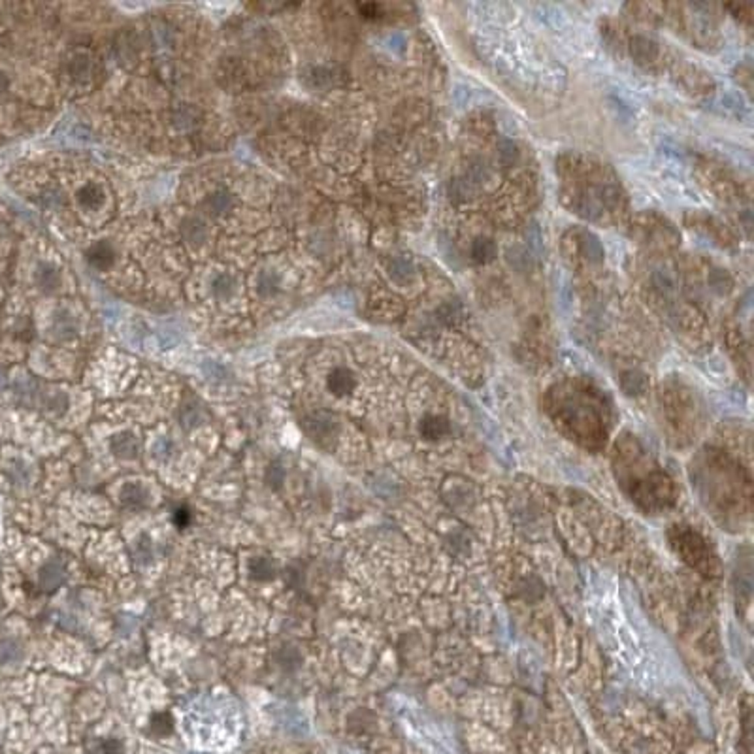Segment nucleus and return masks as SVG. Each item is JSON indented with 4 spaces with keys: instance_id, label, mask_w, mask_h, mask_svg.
I'll list each match as a JSON object with an SVG mask.
<instances>
[{
    "instance_id": "0eeeda50",
    "label": "nucleus",
    "mask_w": 754,
    "mask_h": 754,
    "mask_svg": "<svg viewBox=\"0 0 754 754\" xmlns=\"http://www.w3.org/2000/svg\"><path fill=\"white\" fill-rule=\"evenodd\" d=\"M326 389L336 396V398L353 395L354 389H357V376H354V371L349 370L347 366H336L334 370L330 371L328 377H326Z\"/></svg>"
},
{
    "instance_id": "aec40b11",
    "label": "nucleus",
    "mask_w": 754,
    "mask_h": 754,
    "mask_svg": "<svg viewBox=\"0 0 754 754\" xmlns=\"http://www.w3.org/2000/svg\"><path fill=\"white\" fill-rule=\"evenodd\" d=\"M121 500L130 507L146 506V500H148V490L143 489L141 485L127 483L123 487V492H121Z\"/></svg>"
},
{
    "instance_id": "20e7f679",
    "label": "nucleus",
    "mask_w": 754,
    "mask_h": 754,
    "mask_svg": "<svg viewBox=\"0 0 754 754\" xmlns=\"http://www.w3.org/2000/svg\"><path fill=\"white\" fill-rule=\"evenodd\" d=\"M667 542L677 556L701 575L713 577L720 570L719 558L709 542L692 526L675 525L667 530Z\"/></svg>"
},
{
    "instance_id": "f8f14e48",
    "label": "nucleus",
    "mask_w": 754,
    "mask_h": 754,
    "mask_svg": "<svg viewBox=\"0 0 754 754\" xmlns=\"http://www.w3.org/2000/svg\"><path fill=\"white\" fill-rule=\"evenodd\" d=\"M200 110L193 104H181L172 112V123L177 130H195L200 124Z\"/></svg>"
},
{
    "instance_id": "2eb2a0df",
    "label": "nucleus",
    "mask_w": 754,
    "mask_h": 754,
    "mask_svg": "<svg viewBox=\"0 0 754 754\" xmlns=\"http://www.w3.org/2000/svg\"><path fill=\"white\" fill-rule=\"evenodd\" d=\"M232 204H234V198L230 195L229 191H215L212 195L207 196L204 200V212L212 217H221L224 213H229L232 210Z\"/></svg>"
},
{
    "instance_id": "f257e3e1",
    "label": "nucleus",
    "mask_w": 754,
    "mask_h": 754,
    "mask_svg": "<svg viewBox=\"0 0 754 754\" xmlns=\"http://www.w3.org/2000/svg\"><path fill=\"white\" fill-rule=\"evenodd\" d=\"M690 479L701 506L731 532L741 530L753 511V481L747 468L720 449H705L692 462Z\"/></svg>"
},
{
    "instance_id": "bb28decb",
    "label": "nucleus",
    "mask_w": 754,
    "mask_h": 754,
    "mask_svg": "<svg viewBox=\"0 0 754 754\" xmlns=\"http://www.w3.org/2000/svg\"><path fill=\"white\" fill-rule=\"evenodd\" d=\"M181 418H183V423H185V424H191V426H195V424H198V421L202 418V413H200V409H198V407H195V406H183Z\"/></svg>"
},
{
    "instance_id": "2f4dec72",
    "label": "nucleus",
    "mask_w": 754,
    "mask_h": 754,
    "mask_svg": "<svg viewBox=\"0 0 754 754\" xmlns=\"http://www.w3.org/2000/svg\"><path fill=\"white\" fill-rule=\"evenodd\" d=\"M10 89V76L6 72L0 70V94H4Z\"/></svg>"
},
{
    "instance_id": "412c9836",
    "label": "nucleus",
    "mask_w": 754,
    "mask_h": 754,
    "mask_svg": "<svg viewBox=\"0 0 754 754\" xmlns=\"http://www.w3.org/2000/svg\"><path fill=\"white\" fill-rule=\"evenodd\" d=\"M68 74L74 79H85L91 74V57L87 53L72 55L70 63H68Z\"/></svg>"
},
{
    "instance_id": "b1692460",
    "label": "nucleus",
    "mask_w": 754,
    "mask_h": 754,
    "mask_svg": "<svg viewBox=\"0 0 754 754\" xmlns=\"http://www.w3.org/2000/svg\"><path fill=\"white\" fill-rule=\"evenodd\" d=\"M307 79H309V87L323 89L324 85H328L330 74H328V70H324V68H319L317 66V68H312Z\"/></svg>"
},
{
    "instance_id": "f3484780",
    "label": "nucleus",
    "mask_w": 754,
    "mask_h": 754,
    "mask_svg": "<svg viewBox=\"0 0 754 754\" xmlns=\"http://www.w3.org/2000/svg\"><path fill=\"white\" fill-rule=\"evenodd\" d=\"M238 289V279L232 274H219L212 281V293L217 300H230Z\"/></svg>"
},
{
    "instance_id": "1a4fd4ad",
    "label": "nucleus",
    "mask_w": 754,
    "mask_h": 754,
    "mask_svg": "<svg viewBox=\"0 0 754 754\" xmlns=\"http://www.w3.org/2000/svg\"><path fill=\"white\" fill-rule=\"evenodd\" d=\"M85 257H87V262L93 266L94 270L106 271L115 262V249L110 242H96L87 249Z\"/></svg>"
},
{
    "instance_id": "9b49d317",
    "label": "nucleus",
    "mask_w": 754,
    "mask_h": 754,
    "mask_svg": "<svg viewBox=\"0 0 754 754\" xmlns=\"http://www.w3.org/2000/svg\"><path fill=\"white\" fill-rule=\"evenodd\" d=\"M110 447H112V453L117 456V459L130 460L138 456V451H140V443L136 440V436L132 432H119L112 437L110 442Z\"/></svg>"
},
{
    "instance_id": "dca6fc26",
    "label": "nucleus",
    "mask_w": 754,
    "mask_h": 754,
    "mask_svg": "<svg viewBox=\"0 0 754 754\" xmlns=\"http://www.w3.org/2000/svg\"><path fill=\"white\" fill-rule=\"evenodd\" d=\"M276 564H274L270 558H266V556H255V558L249 560V575H251V579H255V581H260V583L271 581V579L276 577Z\"/></svg>"
},
{
    "instance_id": "393cba45",
    "label": "nucleus",
    "mask_w": 754,
    "mask_h": 754,
    "mask_svg": "<svg viewBox=\"0 0 754 754\" xmlns=\"http://www.w3.org/2000/svg\"><path fill=\"white\" fill-rule=\"evenodd\" d=\"M41 202H44V206L57 210V207L65 204V196H63L59 188H49V191H46V193L41 195Z\"/></svg>"
},
{
    "instance_id": "423d86ee",
    "label": "nucleus",
    "mask_w": 754,
    "mask_h": 754,
    "mask_svg": "<svg viewBox=\"0 0 754 754\" xmlns=\"http://www.w3.org/2000/svg\"><path fill=\"white\" fill-rule=\"evenodd\" d=\"M418 430H421V436H423L426 442H440L443 437L453 434V423H451L447 415H443V413H426V415L421 418Z\"/></svg>"
},
{
    "instance_id": "a878e982",
    "label": "nucleus",
    "mask_w": 754,
    "mask_h": 754,
    "mask_svg": "<svg viewBox=\"0 0 754 754\" xmlns=\"http://www.w3.org/2000/svg\"><path fill=\"white\" fill-rule=\"evenodd\" d=\"M15 334H18L23 342H29L34 336V326L30 323L29 319H21L18 324H15Z\"/></svg>"
},
{
    "instance_id": "cd10ccee",
    "label": "nucleus",
    "mask_w": 754,
    "mask_h": 754,
    "mask_svg": "<svg viewBox=\"0 0 754 754\" xmlns=\"http://www.w3.org/2000/svg\"><path fill=\"white\" fill-rule=\"evenodd\" d=\"M66 406H68V400H66V395H63V392H55L47 400L49 411H65Z\"/></svg>"
},
{
    "instance_id": "6ab92c4d",
    "label": "nucleus",
    "mask_w": 754,
    "mask_h": 754,
    "mask_svg": "<svg viewBox=\"0 0 754 754\" xmlns=\"http://www.w3.org/2000/svg\"><path fill=\"white\" fill-rule=\"evenodd\" d=\"M470 255L471 259L485 264V262H490L498 255V248H496V243L490 238H478L475 242L471 243Z\"/></svg>"
},
{
    "instance_id": "6e6552de",
    "label": "nucleus",
    "mask_w": 754,
    "mask_h": 754,
    "mask_svg": "<svg viewBox=\"0 0 754 754\" xmlns=\"http://www.w3.org/2000/svg\"><path fill=\"white\" fill-rule=\"evenodd\" d=\"M36 285L38 289L44 293V295H53L59 290V287L63 285V276H60V270L57 266L49 264V262H41L36 268L34 274Z\"/></svg>"
},
{
    "instance_id": "c85d7f7f",
    "label": "nucleus",
    "mask_w": 754,
    "mask_h": 754,
    "mask_svg": "<svg viewBox=\"0 0 754 754\" xmlns=\"http://www.w3.org/2000/svg\"><path fill=\"white\" fill-rule=\"evenodd\" d=\"M266 481H268L271 489H279L283 483V468H279V466L276 464L270 466V470L266 473Z\"/></svg>"
},
{
    "instance_id": "4be33fe9",
    "label": "nucleus",
    "mask_w": 754,
    "mask_h": 754,
    "mask_svg": "<svg viewBox=\"0 0 754 754\" xmlns=\"http://www.w3.org/2000/svg\"><path fill=\"white\" fill-rule=\"evenodd\" d=\"M149 728H151L155 736H168V734H172V730H174V719H172L170 713L160 711V713H155L153 717H151Z\"/></svg>"
},
{
    "instance_id": "39448f33",
    "label": "nucleus",
    "mask_w": 754,
    "mask_h": 754,
    "mask_svg": "<svg viewBox=\"0 0 754 754\" xmlns=\"http://www.w3.org/2000/svg\"><path fill=\"white\" fill-rule=\"evenodd\" d=\"M304 428H306L307 436L313 437L317 443H323V445H326V442L336 440L338 423L334 415H330V413H313L304 423Z\"/></svg>"
},
{
    "instance_id": "5701e85b",
    "label": "nucleus",
    "mask_w": 754,
    "mask_h": 754,
    "mask_svg": "<svg viewBox=\"0 0 754 754\" xmlns=\"http://www.w3.org/2000/svg\"><path fill=\"white\" fill-rule=\"evenodd\" d=\"M277 660H279L283 670H293V667H296L302 662L298 651H295L293 647H283L281 651L277 653Z\"/></svg>"
},
{
    "instance_id": "4468645a",
    "label": "nucleus",
    "mask_w": 754,
    "mask_h": 754,
    "mask_svg": "<svg viewBox=\"0 0 754 754\" xmlns=\"http://www.w3.org/2000/svg\"><path fill=\"white\" fill-rule=\"evenodd\" d=\"M51 332H53V336L57 338V340H70V338L76 336L77 323L74 315H72L68 309H59V312L53 315Z\"/></svg>"
},
{
    "instance_id": "a211bd4d",
    "label": "nucleus",
    "mask_w": 754,
    "mask_h": 754,
    "mask_svg": "<svg viewBox=\"0 0 754 754\" xmlns=\"http://www.w3.org/2000/svg\"><path fill=\"white\" fill-rule=\"evenodd\" d=\"M279 285H281V277L276 270H262L257 277V293L262 298L276 296L277 290H279Z\"/></svg>"
},
{
    "instance_id": "c756f323",
    "label": "nucleus",
    "mask_w": 754,
    "mask_h": 754,
    "mask_svg": "<svg viewBox=\"0 0 754 754\" xmlns=\"http://www.w3.org/2000/svg\"><path fill=\"white\" fill-rule=\"evenodd\" d=\"M191 520H193V517H191V511L187 507H179V509L174 511V525L179 526V528H185Z\"/></svg>"
},
{
    "instance_id": "7c9ffc66",
    "label": "nucleus",
    "mask_w": 754,
    "mask_h": 754,
    "mask_svg": "<svg viewBox=\"0 0 754 754\" xmlns=\"http://www.w3.org/2000/svg\"><path fill=\"white\" fill-rule=\"evenodd\" d=\"M101 754H123V745L115 739L104 741L101 745Z\"/></svg>"
},
{
    "instance_id": "f03ea898",
    "label": "nucleus",
    "mask_w": 754,
    "mask_h": 754,
    "mask_svg": "<svg viewBox=\"0 0 754 754\" xmlns=\"http://www.w3.org/2000/svg\"><path fill=\"white\" fill-rule=\"evenodd\" d=\"M613 473L620 490L643 513H662L677 501V487L673 479L645 451L639 440L630 434L615 443Z\"/></svg>"
},
{
    "instance_id": "7ed1b4c3",
    "label": "nucleus",
    "mask_w": 754,
    "mask_h": 754,
    "mask_svg": "<svg viewBox=\"0 0 754 754\" xmlns=\"http://www.w3.org/2000/svg\"><path fill=\"white\" fill-rule=\"evenodd\" d=\"M551 417L572 442L600 451L609 434V409L592 389L573 385L551 395Z\"/></svg>"
},
{
    "instance_id": "9d476101",
    "label": "nucleus",
    "mask_w": 754,
    "mask_h": 754,
    "mask_svg": "<svg viewBox=\"0 0 754 754\" xmlns=\"http://www.w3.org/2000/svg\"><path fill=\"white\" fill-rule=\"evenodd\" d=\"M179 229H181L183 240L191 243V245H196V248H198V245H202V243L207 240V226L202 217L188 215V217L183 219Z\"/></svg>"
},
{
    "instance_id": "ddd939ff",
    "label": "nucleus",
    "mask_w": 754,
    "mask_h": 754,
    "mask_svg": "<svg viewBox=\"0 0 754 754\" xmlns=\"http://www.w3.org/2000/svg\"><path fill=\"white\" fill-rule=\"evenodd\" d=\"M77 204L83 207V210H89V212H94L104 204V188L98 185V183H85L83 187H79L77 191Z\"/></svg>"
}]
</instances>
